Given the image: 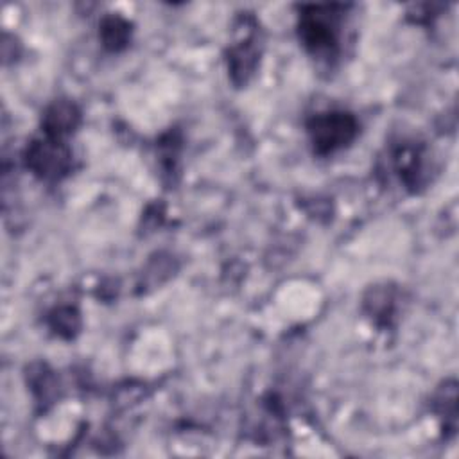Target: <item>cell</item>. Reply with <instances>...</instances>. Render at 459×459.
<instances>
[{
  "mask_svg": "<svg viewBox=\"0 0 459 459\" xmlns=\"http://www.w3.org/2000/svg\"><path fill=\"white\" fill-rule=\"evenodd\" d=\"M351 134H353V122L341 115L321 117L316 120V126H314V140H317V145H325L326 149H333L335 145H341Z\"/></svg>",
  "mask_w": 459,
  "mask_h": 459,
  "instance_id": "obj_1",
  "label": "cell"
}]
</instances>
